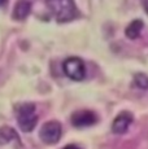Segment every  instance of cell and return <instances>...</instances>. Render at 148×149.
Returning <instances> with one entry per match:
<instances>
[{
    "label": "cell",
    "mask_w": 148,
    "mask_h": 149,
    "mask_svg": "<svg viewBox=\"0 0 148 149\" xmlns=\"http://www.w3.org/2000/svg\"><path fill=\"white\" fill-rule=\"evenodd\" d=\"M134 82L142 90H148V77L143 73H138L134 77Z\"/></svg>",
    "instance_id": "10"
},
{
    "label": "cell",
    "mask_w": 148,
    "mask_h": 149,
    "mask_svg": "<svg viewBox=\"0 0 148 149\" xmlns=\"http://www.w3.org/2000/svg\"><path fill=\"white\" fill-rule=\"evenodd\" d=\"M31 12V1L30 0H18L13 9V17L16 19H25Z\"/></svg>",
    "instance_id": "7"
},
{
    "label": "cell",
    "mask_w": 148,
    "mask_h": 149,
    "mask_svg": "<svg viewBox=\"0 0 148 149\" xmlns=\"http://www.w3.org/2000/svg\"><path fill=\"white\" fill-rule=\"evenodd\" d=\"M12 140L20 141V137L13 128L8 127V126H4V127L0 128V144H7Z\"/></svg>",
    "instance_id": "9"
},
{
    "label": "cell",
    "mask_w": 148,
    "mask_h": 149,
    "mask_svg": "<svg viewBox=\"0 0 148 149\" xmlns=\"http://www.w3.org/2000/svg\"><path fill=\"white\" fill-rule=\"evenodd\" d=\"M45 3L59 22L72 21L79 16L74 0H45Z\"/></svg>",
    "instance_id": "1"
},
{
    "label": "cell",
    "mask_w": 148,
    "mask_h": 149,
    "mask_svg": "<svg viewBox=\"0 0 148 149\" xmlns=\"http://www.w3.org/2000/svg\"><path fill=\"white\" fill-rule=\"evenodd\" d=\"M62 70H64L65 75L70 78L72 81L81 82L86 77V66L82 58L75 56L68 57L62 62Z\"/></svg>",
    "instance_id": "3"
},
{
    "label": "cell",
    "mask_w": 148,
    "mask_h": 149,
    "mask_svg": "<svg viewBox=\"0 0 148 149\" xmlns=\"http://www.w3.org/2000/svg\"><path fill=\"white\" fill-rule=\"evenodd\" d=\"M143 26H144V24L142 19H134L133 22H130V24L127 25L126 30H125V34H126L127 38L136 39L139 36V34H140Z\"/></svg>",
    "instance_id": "8"
},
{
    "label": "cell",
    "mask_w": 148,
    "mask_h": 149,
    "mask_svg": "<svg viewBox=\"0 0 148 149\" xmlns=\"http://www.w3.org/2000/svg\"><path fill=\"white\" fill-rule=\"evenodd\" d=\"M62 149H79L77 145H74V144H69V145H66V147H64Z\"/></svg>",
    "instance_id": "11"
},
{
    "label": "cell",
    "mask_w": 148,
    "mask_h": 149,
    "mask_svg": "<svg viewBox=\"0 0 148 149\" xmlns=\"http://www.w3.org/2000/svg\"><path fill=\"white\" fill-rule=\"evenodd\" d=\"M144 8H146V10L148 13V0H144Z\"/></svg>",
    "instance_id": "12"
},
{
    "label": "cell",
    "mask_w": 148,
    "mask_h": 149,
    "mask_svg": "<svg viewBox=\"0 0 148 149\" xmlns=\"http://www.w3.org/2000/svg\"><path fill=\"white\" fill-rule=\"evenodd\" d=\"M70 122L74 127H89L98 122V116L95 111L89 110V109H81V110H75L70 117Z\"/></svg>",
    "instance_id": "5"
},
{
    "label": "cell",
    "mask_w": 148,
    "mask_h": 149,
    "mask_svg": "<svg viewBox=\"0 0 148 149\" xmlns=\"http://www.w3.org/2000/svg\"><path fill=\"white\" fill-rule=\"evenodd\" d=\"M133 121H134V117L130 111H126V110L121 111L112 123L113 134H117V135H119V134H125L127 130H129V127L133 123Z\"/></svg>",
    "instance_id": "6"
},
{
    "label": "cell",
    "mask_w": 148,
    "mask_h": 149,
    "mask_svg": "<svg viewBox=\"0 0 148 149\" xmlns=\"http://www.w3.org/2000/svg\"><path fill=\"white\" fill-rule=\"evenodd\" d=\"M5 3H7V0H0V7H1V5H4Z\"/></svg>",
    "instance_id": "13"
},
{
    "label": "cell",
    "mask_w": 148,
    "mask_h": 149,
    "mask_svg": "<svg viewBox=\"0 0 148 149\" xmlns=\"http://www.w3.org/2000/svg\"><path fill=\"white\" fill-rule=\"evenodd\" d=\"M62 135V126L57 121L45 122L39 131V136L45 144H55Z\"/></svg>",
    "instance_id": "4"
},
{
    "label": "cell",
    "mask_w": 148,
    "mask_h": 149,
    "mask_svg": "<svg viewBox=\"0 0 148 149\" xmlns=\"http://www.w3.org/2000/svg\"><path fill=\"white\" fill-rule=\"evenodd\" d=\"M16 117L18 126L22 131L30 132L35 128L38 123V116H36L35 105L31 102H24L16 107Z\"/></svg>",
    "instance_id": "2"
}]
</instances>
